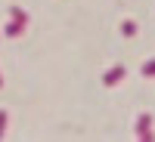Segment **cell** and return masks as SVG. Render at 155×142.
Instances as JSON below:
<instances>
[{"instance_id":"cell-4","label":"cell","mask_w":155,"mask_h":142,"mask_svg":"<svg viewBox=\"0 0 155 142\" xmlns=\"http://www.w3.org/2000/svg\"><path fill=\"white\" fill-rule=\"evenodd\" d=\"M9 19H16V22H25V25H28V12H25L22 6H9Z\"/></svg>"},{"instance_id":"cell-6","label":"cell","mask_w":155,"mask_h":142,"mask_svg":"<svg viewBox=\"0 0 155 142\" xmlns=\"http://www.w3.org/2000/svg\"><path fill=\"white\" fill-rule=\"evenodd\" d=\"M140 74H143V77H155V59H146L143 68H140Z\"/></svg>"},{"instance_id":"cell-3","label":"cell","mask_w":155,"mask_h":142,"mask_svg":"<svg viewBox=\"0 0 155 142\" xmlns=\"http://www.w3.org/2000/svg\"><path fill=\"white\" fill-rule=\"evenodd\" d=\"M3 34H6V37H19V34H25V22L9 19V25H3Z\"/></svg>"},{"instance_id":"cell-2","label":"cell","mask_w":155,"mask_h":142,"mask_svg":"<svg viewBox=\"0 0 155 142\" xmlns=\"http://www.w3.org/2000/svg\"><path fill=\"white\" fill-rule=\"evenodd\" d=\"M124 74H127L124 65H112L106 74H102V84H106V87H115V84H121V80H124Z\"/></svg>"},{"instance_id":"cell-1","label":"cell","mask_w":155,"mask_h":142,"mask_svg":"<svg viewBox=\"0 0 155 142\" xmlns=\"http://www.w3.org/2000/svg\"><path fill=\"white\" fill-rule=\"evenodd\" d=\"M134 133H137V139H143V142H152V139H155V133H152V114H149V111H143V114L137 118Z\"/></svg>"},{"instance_id":"cell-8","label":"cell","mask_w":155,"mask_h":142,"mask_svg":"<svg viewBox=\"0 0 155 142\" xmlns=\"http://www.w3.org/2000/svg\"><path fill=\"white\" fill-rule=\"evenodd\" d=\"M0 87H3V77H0Z\"/></svg>"},{"instance_id":"cell-7","label":"cell","mask_w":155,"mask_h":142,"mask_svg":"<svg viewBox=\"0 0 155 142\" xmlns=\"http://www.w3.org/2000/svg\"><path fill=\"white\" fill-rule=\"evenodd\" d=\"M6 121H9V114L0 108V139H3V133H6Z\"/></svg>"},{"instance_id":"cell-5","label":"cell","mask_w":155,"mask_h":142,"mask_svg":"<svg viewBox=\"0 0 155 142\" xmlns=\"http://www.w3.org/2000/svg\"><path fill=\"white\" fill-rule=\"evenodd\" d=\"M121 34H124V37H134V34H137V22H134V19H124V22H121Z\"/></svg>"}]
</instances>
